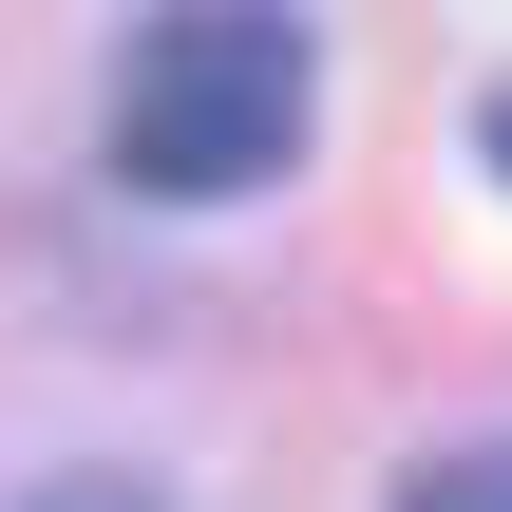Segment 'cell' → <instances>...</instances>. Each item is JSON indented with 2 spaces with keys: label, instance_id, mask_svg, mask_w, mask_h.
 <instances>
[{
  "label": "cell",
  "instance_id": "3",
  "mask_svg": "<svg viewBox=\"0 0 512 512\" xmlns=\"http://www.w3.org/2000/svg\"><path fill=\"white\" fill-rule=\"evenodd\" d=\"M19 512H171V494H152V475H38Z\"/></svg>",
  "mask_w": 512,
  "mask_h": 512
},
{
  "label": "cell",
  "instance_id": "1",
  "mask_svg": "<svg viewBox=\"0 0 512 512\" xmlns=\"http://www.w3.org/2000/svg\"><path fill=\"white\" fill-rule=\"evenodd\" d=\"M304 152V19H152L114 76V171L152 209H228Z\"/></svg>",
  "mask_w": 512,
  "mask_h": 512
},
{
  "label": "cell",
  "instance_id": "4",
  "mask_svg": "<svg viewBox=\"0 0 512 512\" xmlns=\"http://www.w3.org/2000/svg\"><path fill=\"white\" fill-rule=\"evenodd\" d=\"M475 152H494V171H512V95H494V114H475Z\"/></svg>",
  "mask_w": 512,
  "mask_h": 512
},
{
  "label": "cell",
  "instance_id": "2",
  "mask_svg": "<svg viewBox=\"0 0 512 512\" xmlns=\"http://www.w3.org/2000/svg\"><path fill=\"white\" fill-rule=\"evenodd\" d=\"M399 512H512V437H456V456H437Z\"/></svg>",
  "mask_w": 512,
  "mask_h": 512
}]
</instances>
